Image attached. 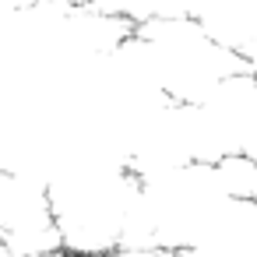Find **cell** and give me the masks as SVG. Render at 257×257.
<instances>
[{
    "mask_svg": "<svg viewBox=\"0 0 257 257\" xmlns=\"http://www.w3.org/2000/svg\"><path fill=\"white\" fill-rule=\"evenodd\" d=\"M127 50L173 102H201L225 78L246 67L239 53L222 46L190 15L152 18L134 25V32L127 36Z\"/></svg>",
    "mask_w": 257,
    "mask_h": 257,
    "instance_id": "cell-1",
    "label": "cell"
},
{
    "mask_svg": "<svg viewBox=\"0 0 257 257\" xmlns=\"http://www.w3.org/2000/svg\"><path fill=\"white\" fill-rule=\"evenodd\" d=\"M0 243L18 257H60L50 187L43 176L0 169Z\"/></svg>",
    "mask_w": 257,
    "mask_h": 257,
    "instance_id": "cell-2",
    "label": "cell"
}]
</instances>
